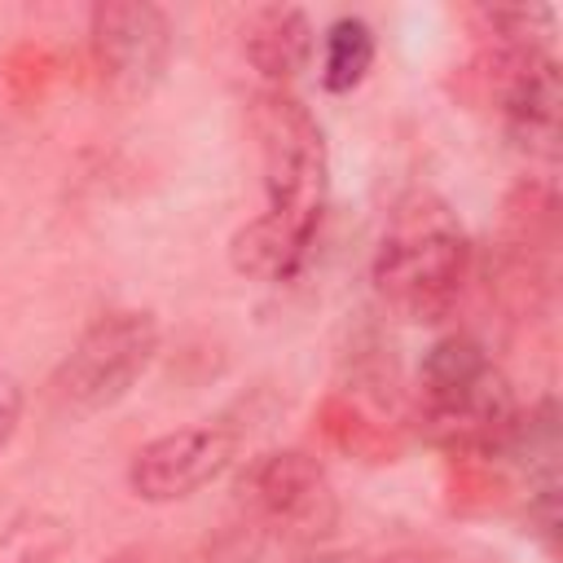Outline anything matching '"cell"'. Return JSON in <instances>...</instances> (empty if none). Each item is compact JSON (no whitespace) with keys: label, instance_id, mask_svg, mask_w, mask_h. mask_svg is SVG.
Segmentation results:
<instances>
[{"label":"cell","instance_id":"obj_1","mask_svg":"<svg viewBox=\"0 0 563 563\" xmlns=\"http://www.w3.org/2000/svg\"><path fill=\"white\" fill-rule=\"evenodd\" d=\"M251 132L260 150L264 211L233 233L229 260L242 277L277 286L299 277L312 260L325 220L330 158L321 123L290 88H260L251 97Z\"/></svg>","mask_w":563,"mask_h":563},{"label":"cell","instance_id":"obj_2","mask_svg":"<svg viewBox=\"0 0 563 563\" xmlns=\"http://www.w3.org/2000/svg\"><path fill=\"white\" fill-rule=\"evenodd\" d=\"M466 273L471 238L457 211L431 189L405 194L374 251V290L383 303L409 321H440L457 303Z\"/></svg>","mask_w":563,"mask_h":563},{"label":"cell","instance_id":"obj_3","mask_svg":"<svg viewBox=\"0 0 563 563\" xmlns=\"http://www.w3.org/2000/svg\"><path fill=\"white\" fill-rule=\"evenodd\" d=\"M418 383H422V413L444 444L488 449L501 444L519 422L506 374L466 334L440 339L427 352Z\"/></svg>","mask_w":563,"mask_h":563},{"label":"cell","instance_id":"obj_4","mask_svg":"<svg viewBox=\"0 0 563 563\" xmlns=\"http://www.w3.org/2000/svg\"><path fill=\"white\" fill-rule=\"evenodd\" d=\"M158 356V321L141 308L101 312L53 374V391L70 413H101L119 405Z\"/></svg>","mask_w":563,"mask_h":563},{"label":"cell","instance_id":"obj_5","mask_svg":"<svg viewBox=\"0 0 563 563\" xmlns=\"http://www.w3.org/2000/svg\"><path fill=\"white\" fill-rule=\"evenodd\" d=\"M92 57L119 97H145L172 62V22L150 0H106L88 13Z\"/></svg>","mask_w":563,"mask_h":563},{"label":"cell","instance_id":"obj_6","mask_svg":"<svg viewBox=\"0 0 563 563\" xmlns=\"http://www.w3.org/2000/svg\"><path fill=\"white\" fill-rule=\"evenodd\" d=\"M238 457V435L220 422H194V427H176L150 444L136 449L132 466H128V484L141 501L167 506V501H185L198 488H207L211 479H220Z\"/></svg>","mask_w":563,"mask_h":563},{"label":"cell","instance_id":"obj_7","mask_svg":"<svg viewBox=\"0 0 563 563\" xmlns=\"http://www.w3.org/2000/svg\"><path fill=\"white\" fill-rule=\"evenodd\" d=\"M501 119L510 141L532 158L559 154V128H563V84L559 62L532 44L510 53V75L501 84Z\"/></svg>","mask_w":563,"mask_h":563},{"label":"cell","instance_id":"obj_8","mask_svg":"<svg viewBox=\"0 0 563 563\" xmlns=\"http://www.w3.org/2000/svg\"><path fill=\"white\" fill-rule=\"evenodd\" d=\"M242 497L268 523L308 528L312 519H321V506H325L330 493H325L321 466L308 453L277 449V453H264V457L251 462V471L242 479Z\"/></svg>","mask_w":563,"mask_h":563},{"label":"cell","instance_id":"obj_9","mask_svg":"<svg viewBox=\"0 0 563 563\" xmlns=\"http://www.w3.org/2000/svg\"><path fill=\"white\" fill-rule=\"evenodd\" d=\"M242 48H246V62L260 70L264 88H290V79L299 70H308L317 35H312V22L303 9L268 4V9L251 13V22L242 31Z\"/></svg>","mask_w":563,"mask_h":563},{"label":"cell","instance_id":"obj_10","mask_svg":"<svg viewBox=\"0 0 563 563\" xmlns=\"http://www.w3.org/2000/svg\"><path fill=\"white\" fill-rule=\"evenodd\" d=\"M75 532L53 510H22L0 528V563H62Z\"/></svg>","mask_w":563,"mask_h":563},{"label":"cell","instance_id":"obj_11","mask_svg":"<svg viewBox=\"0 0 563 563\" xmlns=\"http://www.w3.org/2000/svg\"><path fill=\"white\" fill-rule=\"evenodd\" d=\"M374 66V31L361 18L330 22L321 40V88L325 92H352Z\"/></svg>","mask_w":563,"mask_h":563},{"label":"cell","instance_id":"obj_12","mask_svg":"<svg viewBox=\"0 0 563 563\" xmlns=\"http://www.w3.org/2000/svg\"><path fill=\"white\" fill-rule=\"evenodd\" d=\"M22 405H26L22 383H18L13 374L0 369V449H4V444L13 440V431H18V422H22Z\"/></svg>","mask_w":563,"mask_h":563}]
</instances>
